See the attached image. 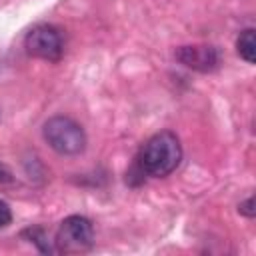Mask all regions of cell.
Returning <instances> with one entry per match:
<instances>
[{"mask_svg": "<svg viewBox=\"0 0 256 256\" xmlns=\"http://www.w3.org/2000/svg\"><path fill=\"white\" fill-rule=\"evenodd\" d=\"M182 146L174 132L162 130L146 140L138 154V170L152 178H164L178 168Z\"/></svg>", "mask_w": 256, "mask_h": 256, "instance_id": "cell-1", "label": "cell"}, {"mask_svg": "<svg viewBox=\"0 0 256 256\" xmlns=\"http://www.w3.org/2000/svg\"><path fill=\"white\" fill-rule=\"evenodd\" d=\"M42 136L46 144L62 156H78L86 148L84 128L68 116H52L42 126Z\"/></svg>", "mask_w": 256, "mask_h": 256, "instance_id": "cell-2", "label": "cell"}, {"mask_svg": "<svg viewBox=\"0 0 256 256\" xmlns=\"http://www.w3.org/2000/svg\"><path fill=\"white\" fill-rule=\"evenodd\" d=\"M24 48L34 58L46 62H58L64 54V40L60 30L54 28L52 24H38L26 34Z\"/></svg>", "mask_w": 256, "mask_h": 256, "instance_id": "cell-3", "label": "cell"}, {"mask_svg": "<svg viewBox=\"0 0 256 256\" xmlns=\"http://www.w3.org/2000/svg\"><path fill=\"white\" fill-rule=\"evenodd\" d=\"M94 242V228L86 216L74 214L60 222L56 232V246L60 252H84Z\"/></svg>", "mask_w": 256, "mask_h": 256, "instance_id": "cell-4", "label": "cell"}, {"mask_svg": "<svg viewBox=\"0 0 256 256\" xmlns=\"http://www.w3.org/2000/svg\"><path fill=\"white\" fill-rule=\"evenodd\" d=\"M176 60L186 68L198 72H212L220 64V54L214 46H180L176 50Z\"/></svg>", "mask_w": 256, "mask_h": 256, "instance_id": "cell-5", "label": "cell"}, {"mask_svg": "<svg viewBox=\"0 0 256 256\" xmlns=\"http://www.w3.org/2000/svg\"><path fill=\"white\" fill-rule=\"evenodd\" d=\"M236 50L240 54V58H244L248 64H254L256 60V42H254V30L246 28L240 32L238 40H236Z\"/></svg>", "mask_w": 256, "mask_h": 256, "instance_id": "cell-6", "label": "cell"}, {"mask_svg": "<svg viewBox=\"0 0 256 256\" xmlns=\"http://www.w3.org/2000/svg\"><path fill=\"white\" fill-rule=\"evenodd\" d=\"M24 234L30 236V242H34V244L40 248V252H54V250L50 248L48 238H46V234H44L42 228H28V230H24Z\"/></svg>", "mask_w": 256, "mask_h": 256, "instance_id": "cell-7", "label": "cell"}, {"mask_svg": "<svg viewBox=\"0 0 256 256\" xmlns=\"http://www.w3.org/2000/svg\"><path fill=\"white\" fill-rule=\"evenodd\" d=\"M10 222H12V210L4 200H0V228H6Z\"/></svg>", "mask_w": 256, "mask_h": 256, "instance_id": "cell-8", "label": "cell"}, {"mask_svg": "<svg viewBox=\"0 0 256 256\" xmlns=\"http://www.w3.org/2000/svg\"><path fill=\"white\" fill-rule=\"evenodd\" d=\"M240 214H244V216H248V218H252L254 216V198L250 196V198H246L244 202H240Z\"/></svg>", "mask_w": 256, "mask_h": 256, "instance_id": "cell-9", "label": "cell"}, {"mask_svg": "<svg viewBox=\"0 0 256 256\" xmlns=\"http://www.w3.org/2000/svg\"><path fill=\"white\" fill-rule=\"evenodd\" d=\"M8 180H12V174L4 164H0V182H8Z\"/></svg>", "mask_w": 256, "mask_h": 256, "instance_id": "cell-10", "label": "cell"}]
</instances>
